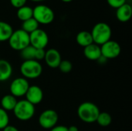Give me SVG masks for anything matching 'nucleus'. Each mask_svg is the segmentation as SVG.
Listing matches in <instances>:
<instances>
[{
    "mask_svg": "<svg viewBox=\"0 0 132 131\" xmlns=\"http://www.w3.org/2000/svg\"><path fill=\"white\" fill-rule=\"evenodd\" d=\"M100 112L98 107L91 102H84L77 109L78 117L80 120L87 124L96 122Z\"/></svg>",
    "mask_w": 132,
    "mask_h": 131,
    "instance_id": "obj_1",
    "label": "nucleus"
},
{
    "mask_svg": "<svg viewBox=\"0 0 132 131\" xmlns=\"http://www.w3.org/2000/svg\"><path fill=\"white\" fill-rule=\"evenodd\" d=\"M94 43L101 46L111 38V28L105 22H98L95 24L90 32Z\"/></svg>",
    "mask_w": 132,
    "mask_h": 131,
    "instance_id": "obj_2",
    "label": "nucleus"
},
{
    "mask_svg": "<svg viewBox=\"0 0 132 131\" xmlns=\"http://www.w3.org/2000/svg\"><path fill=\"white\" fill-rule=\"evenodd\" d=\"M15 117L21 121H27L31 120L36 112L35 106L28 102L26 100H21L17 102L13 109Z\"/></svg>",
    "mask_w": 132,
    "mask_h": 131,
    "instance_id": "obj_3",
    "label": "nucleus"
},
{
    "mask_svg": "<svg viewBox=\"0 0 132 131\" xmlns=\"http://www.w3.org/2000/svg\"><path fill=\"white\" fill-rule=\"evenodd\" d=\"M20 72L22 77L28 80H33L39 77L43 72L41 63L36 60H25L20 66Z\"/></svg>",
    "mask_w": 132,
    "mask_h": 131,
    "instance_id": "obj_4",
    "label": "nucleus"
},
{
    "mask_svg": "<svg viewBox=\"0 0 132 131\" xmlns=\"http://www.w3.org/2000/svg\"><path fill=\"white\" fill-rule=\"evenodd\" d=\"M32 18L40 25H49L52 23L55 18L53 10L46 5H38L33 8Z\"/></svg>",
    "mask_w": 132,
    "mask_h": 131,
    "instance_id": "obj_5",
    "label": "nucleus"
},
{
    "mask_svg": "<svg viewBox=\"0 0 132 131\" xmlns=\"http://www.w3.org/2000/svg\"><path fill=\"white\" fill-rule=\"evenodd\" d=\"M9 46L16 51H21L24 48L29 46V34L22 29L13 31L9 39Z\"/></svg>",
    "mask_w": 132,
    "mask_h": 131,
    "instance_id": "obj_6",
    "label": "nucleus"
},
{
    "mask_svg": "<svg viewBox=\"0 0 132 131\" xmlns=\"http://www.w3.org/2000/svg\"><path fill=\"white\" fill-rule=\"evenodd\" d=\"M59 120L58 113L51 109L46 110L41 113L39 117V124L46 130H50L56 126Z\"/></svg>",
    "mask_w": 132,
    "mask_h": 131,
    "instance_id": "obj_7",
    "label": "nucleus"
},
{
    "mask_svg": "<svg viewBox=\"0 0 132 131\" xmlns=\"http://www.w3.org/2000/svg\"><path fill=\"white\" fill-rule=\"evenodd\" d=\"M49 43L48 34L41 29H37L29 34V44L35 49H45Z\"/></svg>",
    "mask_w": 132,
    "mask_h": 131,
    "instance_id": "obj_8",
    "label": "nucleus"
},
{
    "mask_svg": "<svg viewBox=\"0 0 132 131\" xmlns=\"http://www.w3.org/2000/svg\"><path fill=\"white\" fill-rule=\"evenodd\" d=\"M101 56L107 59H112L118 57L121 53L120 44L114 40H109L101 46Z\"/></svg>",
    "mask_w": 132,
    "mask_h": 131,
    "instance_id": "obj_9",
    "label": "nucleus"
},
{
    "mask_svg": "<svg viewBox=\"0 0 132 131\" xmlns=\"http://www.w3.org/2000/svg\"><path fill=\"white\" fill-rule=\"evenodd\" d=\"M29 83L26 79L24 77H18L12 81L9 86L10 94L13 97H21L26 95L29 87Z\"/></svg>",
    "mask_w": 132,
    "mask_h": 131,
    "instance_id": "obj_10",
    "label": "nucleus"
},
{
    "mask_svg": "<svg viewBox=\"0 0 132 131\" xmlns=\"http://www.w3.org/2000/svg\"><path fill=\"white\" fill-rule=\"evenodd\" d=\"M25 96L26 100L35 106L42 102L43 99V92L39 86L32 85L29 86Z\"/></svg>",
    "mask_w": 132,
    "mask_h": 131,
    "instance_id": "obj_11",
    "label": "nucleus"
},
{
    "mask_svg": "<svg viewBox=\"0 0 132 131\" xmlns=\"http://www.w3.org/2000/svg\"><path fill=\"white\" fill-rule=\"evenodd\" d=\"M44 60L47 66L52 69L58 68L60 62L62 61L60 52L56 49H50L46 51Z\"/></svg>",
    "mask_w": 132,
    "mask_h": 131,
    "instance_id": "obj_12",
    "label": "nucleus"
},
{
    "mask_svg": "<svg viewBox=\"0 0 132 131\" xmlns=\"http://www.w3.org/2000/svg\"><path fill=\"white\" fill-rule=\"evenodd\" d=\"M84 54L87 59L91 61H97V59L101 56V46L95 43H92L84 47Z\"/></svg>",
    "mask_w": 132,
    "mask_h": 131,
    "instance_id": "obj_13",
    "label": "nucleus"
},
{
    "mask_svg": "<svg viewBox=\"0 0 132 131\" xmlns=\"http://www.w3.org/2000/svg\"><path fill=\"white\" fill-rule=\"evenodd\" d=\"M132 15V7L130 4L125 3L116 10V17L118 21L126 22L131 19Z\"/></svg>",
    "mask_w": 132,
    "mask_h": 131,
    "instance_id": "obj_14",
    "label": "nucleus"
},
{
    "mask_svg": "<svg viewBox=\"0 0 132 131\" xmlns=\"http://www.w3.org/2000/svg\"><path fill=\"white\" fill-rule=\"evenodd\" d=\"M12 75V66L11 63L5 59H0V82H5Z\"/></svg>",
    "mask_w": 132,
    "mask_h": 131,
    "instance_id": "obj_15",
    "label": "nucleus"
},
{
    "mask_svg": "<svg viewBox=\"0 0 132 131\" xmlns=\"http://www.w3.org/2000/svg\"><path fill=\"white\" fill-rule=\"evenodd\" d=\"M17 100L15 97H13L11 94H7L5 95L2 99H1V108L5 110L6 112L8 111H12L13 109L15 108L16 103H17Z\"/></svg>",
    "mask_w": 132,
    "mask_h": 131,
    "instance_id": "obj_16",
    "label": "nucleus"
},
{
    "mask_svg": "<svg viewBox=\"0 0 132 131\" xmlns=\"http://www.w3.org/2000/svg\"><path fill=\"white\" fill-rule=\"evenodd\" d=\"M76 41L79 46L84 48L94 43L91 33L88 31H81L78 32L76 36Z\"/></svg>",
    "mask_w": 132,
    "mask_h": 131,
    "instance_id": "obj_17",
    "label": "nucleus"
},
{
    "mask_svg": "<svg viewBox=\"0 0 132 131\" xmlns=\"http://www.w3.org/2000/svg\"><path fill=\"white\" fill-rule=\"evenodd\" d=\"M12 32L13 29L10 24L4 21H0V42L8 41Z\"/></svg>",
    "mask_w": 132,
    "mask_h": 131,
    "instance_id": "obj_18",
    "label": "nucleus"
},
{
    "mask_svg": "<svg viewBox=\"0 0 132 131\" xmlns=\"http://www.w3.org/2000/svg\"><path fill=\"white\" fill-rule=\"evenodd\" d=\"M32 14H33L32 8L30 6H28L26 5L17 8V12H16L17 18L22 22L26 21V20L32 18Z\"/></svg>",
    "mask_w": 132,
    "mask_h": 131,
    "instance_id": "obj_19",
    "label": "nucleus"
},
{
    "mask_svg": "<svg viewBox=\"0 0 132 131\" xmlns=\"http://www.w3.org/2000/svg\"><path fill=\"white\" fill-rule=\"evenodd\" d=\"M39 24L36 21V19L33 18H31L26 21L22 22V29L24 30L26 32L30 34L31 32H32L35 30H36L37 29H39Z\"/></svg>",
    "mask_w": 132,
    "mask_h": 131,
    "instance_id": "obj_20",
    "label": "nucleus"
},
{
    "mask_svg": "<svg viewBox=\"0 0 132 131\" xmlns=\"http://www.w3.org/2000/svg\"><path fill=\"white\" fill-rule=\"evenodd\" d=\"M96 122L101 127H108L112 122L111 116L107 112H100Z\"/></svg>",
    "mask_w": 132,
    "mask_h": 131,
    "instance_id": "obj_21",
    "label": "nucleus"
},
{
    "mask_svg": "<svg viewBox=\"0 0 132 131\" xmlns=\"http://www.w3.org/2000/svg\"><path fill=\"white\" fill-rule=\"evenodd\" d=\"M35 52H36V49L29 45L20 51L21 57L24 59V61L35 59Z\"/></svg>",
    "mask_w": 132,
    "mask_h": 131,
    "instance_id": "obj_22",
    "label": "nucleus"
},
{
    "mask_svg": "<svg viewBox=\"0 0 132 131\" xmlns=\"http://www.w3.org/2000/svg\"><path fill=\"white\" fill-rule=\"evenodd\" d=\"M9 124V117L8 112L0 107V130H3Z\"/></svg>",
    "mask_w": 132,
    "mask_h": 131,
    "instance_id": "obj_23",
    "label": "nucleus"
},
{
    "mask_svg": "<svg viewBox=\"0 0 132 131\" xmlns=\"http://www.w3.org/2000/svg\"><path fill=\"white\" fill-rule=\"evenodd\" d=\"M60 70L63 73H70L73 69V65L70 61L69 60H62L58 66Z\"/></svg>",
    "mask_w": 132,
    "mask_h": 131,
    "instance_id": "obj_24",
    "label": "nucleus"
},
{
    "mask_svg": "<svg viewBox=\"0 0 132 131\" xmlns=\"http://www.w3.org/2000/svg\"><path fill=\"white\" fill-rule=\"evenodd\" d=\"M107 2H108V4L111 7L116 8V9L119 8L120 6L123 5L124 4L127 3L126 2L127 0H107Z\"/></svg>",
    "mask_w": 132,
    "mask_h": 131,
    "instance_id": "obj_25",
    "label": "nucleus"
},
{
    "mask_svg": "<svg viewBox=\"0 0 132 131\" xmlns=\"http://www.w3.org/2000/svg\"><path fill=\"white\" fill-rule=\"evenodd\" d=\"M46 54V50L45 49H36L35 52V59L37 61L44 59Z\"/></svg>",
    "mask_w": 132,
    "mask_h": 131,
    "instance_id": "obj_26",
    "label": "nucleus"
},
{
    "mask_svg": "<svg viewBox=\"0 0 132 131\" xmlns=\"http://www.w3.org/2000/svg\"><path fill=\"white\" fill-rule=\"evenodd\" d=\"M27 0H10L11 5L16 8H19L20 7H22L26 5Z\"/></svg>",
    "mask_w": 132,
    "mask_h": 131,
    "instance_id": "obj_27",
    "label": "nucleus"
},
{
    "mask_svg": "<svg viewBox=\"0 0 132 131\" xmlns=\"http://www.w3.org/2000/svg\"><path fill=\"white\" fill-rule=\"evenodd\" d=\"M50 131H68V128L66 126L63 125H56L52 129H50Z\"/></svg>",
    "mask_w": 132,
    "mask_h": 131,
    "instance_id": "obj_28",
    "label": "nucleus"
},
{
    "mask_svg": "<svg viewBox=\"0 0 132 131\" xmlns=\"http://www.w3.org/2000/svg\"><path fill=\"white\" fill-rule=\"evenodd\" d=\"M2 131H19L15 127H14V126H12V125H8L7 127H5Z\"/></svg>",
    "mask_w": 132,
    "mask_h": 131,
    "instance_id": "obj_29",
    "label": "nucleus"
},
{
    "mask_svg": "<svg viewBox=\"0 0 132 131\" xmlns=\"http://www.w3.org/2000/svg\"><path fill=\"white\" fill-rule=\"evenodd\" d=\"M67 128H68V131H79L78 130V127L77 126H74V125L70 126Z\"/></svg>",
    "mask_w": 132,
    "mask_h": 131,
    "instance_id": "obj_30",
    "label": "nucleus"
},
{
    "mask_svg": "<svg viewBox=\"0 0 132 131\" xmlns=\"http://www.w3.org/2000/svg\"><path fill=\"white\" fill-rule=\"evenodd\" d=\"M107 60H108V59H107L106 58H104V56H102L97 59V61L99 62V63H104Z\"/></svg>",
    "mask_w": 132,
    "mask_h": 131,
    "instance_id": "obj_31",
    "label": "nucleus"
},
{
    "mask_svg": "<svg viewBox=\"0 0 132 131\" xmlns=\"http://www.w3.org/2000/svg\"><path fill=\"white\" fill-rule=\"evenodd\" d=\"M32 2H43L45 0H30Z\"/></svg>",
    "mask_w": 132,
    "mask_h": 131,
    "instance_id": "obj_32",
    "label": "nucleus"
},
{
    "mask_svg": "<svg viewBox=\"0 0 132 131\" xmlns=\"http://www.w3.org/2000/svg\"><path fill=\"white\" fill-rule=\"evenodd\" d=\"M61 1H63V2H72L73 0H61Z\"/></svg>",
    "mask_w": 132,
    "mask_h": 131,
    "instance_id": "obj_33",
    "label": "nucleus"
}]
</instances>
